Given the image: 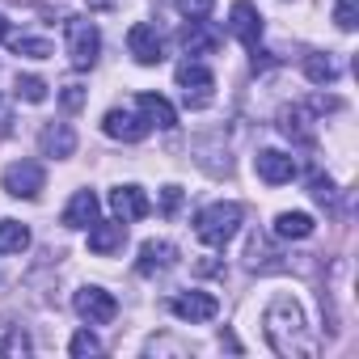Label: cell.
Wrapping results in <instances>:
<instances>
[{
  "label": "cell",
  "instance_id": "obj_1",
  "mask_svg": "<svg viewBox=\"0 0 359 359\" xmlns=\"http://www.w3.org/2000/svg\"><path fill=\"white\" fill-rule=\"evenodd\" d=\"M262 330H266V342L275 346V355H287V359H309L317 355V342L309 334V321H304V309L292 300V296H275L262 313Z\"/></svg>",
  "mask_w": 359,
  "mask_h": 359
},
{
  "label": "cell",
  "instance_id": "obj_2",
  "mask_svg": "<svg viewBox=\"0 0 359 359\" xmlns=\"http://www.w3.org/2000/svg\"><path fill=\"white\" fill-rule=\"evenodd\" d=\"M241 220H245L241 203H212V208H203V212L195 216V237H199L203 245H212V250H224V245L237 237Z\"/></svg>",
  "mask_w": 359,
  "mask_h": 359
},
{
  "label": "cell",
  "instance_id": "obj_3",
  "mask_svg": "<svg viewBox=\"0 0 359 359\" xmlns=\"http://www.w3.org/2000/svg\"><path fill=\"white\" fill-rule=\"evenodd\" d=\"M177 89H182V102L191 106V110H203V106H212V89H216V76L199 64V60H182L177 64Z\"/></svg>",
  "mask_w": 359,
  "mask_h": 359
},
{
  "label": "cell",
  "instance_id": "obj_4",
  "mask_svg": "<svg viewBox=\"0 0 359 359\" xmlns=\"http://www.w3.org/2000/svg\"><path fill=\"white\" fill-rule=\"evenodd\" d=\"M68 60H72V68H93L97 64V55H102V34H97V26L93 22H85V18H68Z\"/></svg>",
  "mask_w": 359,
  "mask_h": 359
},
{
  "label": "cell",
  "instance_id": "obj_5",
  "mask_svg": "<svg viewBox=\"0 0 359 359\" xmlns=\"http://www.w3.org/2000/svg\"><path fill=\"white\" fill-rule=\"evenodd\" d=\"M0 182H5V195H13V199H39V191L47 187V173L39 161H13Z\"/></svg>",
  "mask_w": 359,
  "mask_h": 359
},
{
  "label": "cell",
  "instance_id": "obj_6",
  "mask_svg": "<svg viewBox=\"0 0 359 359\" xmlns=\"http://www.w3.org/2000/svg\"><path fill=\"white\" fill-rule=\"evenodd\" d=\"M72 309H76V317L89 321V325H110L114 313H118V300H114L106 287H81V292L72 296Z\"/></svg>",
  "mask_w": 359,
  "mask_h": 359
},
{
  "label": "cell",
  "instance_id": "obj_7",
  "mask_svg": "<svg viewBox=\"0 0 359 359\" xmlns=\"http://www.w3.org/2000/svg\"><path fill=\"white\" fill-rule=\"evenodd\" d=\"M127 51L135 55V64H144V68H156V64L165 60V39L156 34V26H148V22H135V26L127 30Z\"/></svg>",
  "mask_w": 359,
  "mask_h": 359
},
{
  "label": "cell",
  "instance_id": "obj_8",
  "mask_svg": "<svg viewBox=\"0 0 359 359\" xmlns=\"http://www.w3.org/2000/svg\"><path fill=\"white\" fill-rule=\"evenodd\" d=\"M169 313L195 325V321H212V317L220 313V300H216L212 292H177V296L169 300Z\"/></svg>",
  "mask_w": 359,
  "mask_h": 359
},
{
  "label": "cell",
  "instance_id": "obj_9",
  "mask_svg": "<svg viewBox=\"0 0 359 359\" xmlns=\"http://www.w3.org/2000/svg\"><path fill=\"white\" fill-rule=\"evenodd\" d=\"M229 30H233L250 51H258V43H262V13L250 5V0H237L233 13H229Z\"/></svg>",
  "mask_w": 359,
  "mask_h": 359
},
{
  "label": "cell",
  "instance_id": "obj_10",
  "mask_svg": "<svg viewBox=\"0 0 359 359\" xmlns=\"http://www.w3.org/2000/svg\"><path fill=\"white\" fill-rule=\"evenodd\" d=\"M102 131H106L110 140L135 144V140H144L152 127H148V118H144V114H131V110H110V114L102 118Z\"/></svg>",
  "mask_w": 359,
  "mask_h": 359
},
{
  "label": "cell",
  "instance_id": "obj_11",
  "mask_svg": "<svg viewBox=\"0 0 359 359\" xmlns=\"http://www.w3.org/2000/svg\"><path fill=\"white\" fill-rule=\"evenodd\" d=\"M127 245V220H93L89 224V250L110 258Z\"/></svg>",
  "mask_w": 359,
  "mask_h": 359
},
{
  "label": "cell",
  "instance_id": "obj_12",
  "mask_svg": "<svg viewBox=\"0 0 359 359\" xmlns=\"http://www.w3.org/2000/svg\"><path fill=\"white\" fill-rule=\"evenodd\" d=\"M254 169H258L262 182H271V187H283V182H292V177H296V161L287 152H279V148L258 152L254 156Z\"/></svg>",
  "mask_w": 359,
  "mask_h": 359
},
{
  "label": "cell",
  "instance_id": "obj_13",
  "mask_svg": "<svg viewBox=\"0 0 359 359\" xmlns=\"http://www.w3.org/2000/svg\"><path fill=\"white\" fill-rule=\"evenodd\" d=\"M173 262H177V245H173V241H144V245H140V262H135V271H140L144 279H152V275L169 271Z\"/></svg>",
  "mask_w": 359,
  "mask_h": 359
},
{
  "label": "cell",
  "instance_id": "obj_14",
  "mask_svg": "<svg viewBox=\"0 0 359 359\" xmlns=\"http://www.w3.org/2000/svg\"><path fill=\"white\" fill-rule=\"evenodd\" d=\"M110 208H114V216L118 220H144L148 212H152V203H148V195L140 191V187H114L110 191Z\"/></svg>",
  "mask_w": 359,
  "mask_h": 359
},
{
  "label": "cell",
  "instance_id": "obj_15",
  "mask_svg": "<svg viewBox=\"0 0 359 359\" xmlns=\"http://www.w3.org/2000/svg\"><path fill=\"white\" fill-rule=\"evenodd\" d=\"M135 110L148 118V127H161V131H173V127H177V110H173L161 93H140V97H135Z\"/></svg>",
  "mask_w": 359,
  "mask_h": 359
},
{
  "label": "cell",
  "instance_id": "obj_16",
  "mask_svg": "<svg viewBox=\"0 0 359 359\" xmlns=\"http://www.w3.org/2000/svg\"><path fill=\"white\" fill-rule=\"evenodd\" d=\"M39 148H43V156H72L76 152V131L68 127V123H51V127H43V135H39Z\"/></svg>",
  "mask_w": 359,
  "mask_h": 359
},
{
  "label": "cell",
  "instance_id": "obj_17",
  "mask_svg": "<svg viewBox=\"0 0 359 359\" xmlns=\"http://www.w3.org/2000/svg\"><path fill=\"white\" fill-rule=\"evenodd\" d=\"M97 212H102L97 195H93V191H76L72 203L64 208V224H68V229H89V224L97 220Z\"/></svg>",
  "mask_w": 359,
  "mask_h": 359
},
{
  "label": "cell",
  "instance_id": "obj_18",
  "mask_svg": "<svg viewBox=\"0 0 359 359\" xmlns=\"http://www.w3.org/2000/svg\"><path fill=\"white\" fill-rule=\"evenodd\" d=\"M275 237H283V241H304V237H313V216H309V212H279V216H275Z\"/></svg>",
  "mask_w": 359,
  "mask_h": 359
},
{
  "label": "cell",
  "instance_id": "obj_19",
  "mask_svg": "<svg viewBox=\"0 0 359 359\" xmlns=\"http://www.w3.org/2000/svg\"><path fill=\"white\" fill-rule=\"evenodd\" d=\"M177 39H182V47H187L191 55H212V51H216V43H220V39L203 26V18H199V22H191V26H182V34H177Z\"/></svg>",
  "mask_w": 359,
  "mask_h": 359
},
{
  "label": "cell",
  "instance_id": "obj_20",
  "mask_svg": "<svg viewBox=\"0 0 359 359\" xmlns=\"http://www.w3.org/2000/svg\"><path fill=\"white\" fill-rule=\"evenodd\" d=\"M30 250V229L18 220H0V254H22Z\"/></svg>",
  "mask_w": 359,
  "mask_h": 359
},
{
  "label": "cell",
  "instance_id": "obj_21",
  "mask_svg": "<svg viewBox=\"0 0 359 359\" xmlns=\"http://www.w3.org/2000/svg\"><path fill=\"white\" fill-rule=\"evenodd\" d=\"M304 76H309L313 85H330V81L338 76V68H334L330 55H309V60H304Z\"/></svg>",
  "mask_w": 359,
  "mask_h": 359
},
{
  "label": "cell",
  "instance_id": "obj_22",
  "mask_svg": "<svg viewBox=\"0 0 359 359\" xmlns=\"http://www.w3.org/2000/svg\"><path fill=\"white\" fill-rule=\"evenodd\" d=\"M9 43H13V51H18V55H30V60H47V55H51V43H47V39H26V34H13Z\"/></svg>",
  "mask_w": 359,
  "mask_h": 359
},
{
  "label": "cell",
  "instance_id": "obj_23",
  "mask_svg": "<svg viewBox=\"0 0 359 359\" xmlns=\"http://www.w3.org/2000/svg\"><path fill=\"white\" fill-rule=\"evenodd\" d=\"M18 97H26V102H47V81H39V76H18Z\"/></svg>",
  "mask_w": 359,
  "mask_h": 359
},
{
  "label": "cell",
  "instance_id": "obj_24",
  "mask_svg": "<svg viewBox=\"0 0 359 359\" xmlns=\"http://www.w3.org/2000/svg\"><path fill=\"white\" fill-rule=\"evenodd\" d=\"M173 5H177V13H182L187 22H199V18H208V13H212L216 0H173Z\"/></svg>",
  "mask_w": 359,
  "mask_h": 359
},
{
  "label": "cell",
  "instance_id": "obj_25",
  "mask_svg": "<svg viewBox=\"0 0 359 359\" xmlns=\"http://www.w3.org/2000/svg\"><path fill=\"white\" fill-rule=\"evenodd\" d=\"M68 355H102V342H97L89 330H81V334H72V342H68Z\"/></svg>",
  "mask_w": 359,
  "mask_h": 359
},
{
  "label": "cell",
  "instance_id": "obj_26",
  "mask_svg": "<svg viewBox=\"0 0 359 359\" xmlns=\"http://www.w3.org/2000/svg\"><path fill=\"white\" fill-rule=\"evenodd\" d=\"M355 9H359V0H338V5H334V22H338V30H355L359 22H355Z\"/></svg>",
  "mask_w": 359,
  "mask_h": 359
},
{
  "label": "cell",
  "instance_id": "obj_27",
  "mask_svg": "<svg viewBox=\"0 0 359 359\" xmlns=\"http://www.w3.org/2000/svg\"><path fill=\"white\" fill-rule=\"evenodd\" d=\"M0 355H9V359H13V355H30V338H26L22 330H9L5 342H0Z\"/></svg>",
  "mask_w": 359,
  "mask_h": 359
},
{
  "label": "cell",
  "instance_id": "obj_28",
  "mask_svg": "<svg viewBox=\"0 0 359 359\" xmlns=\"http://www.w3.org/2000/svg\"><path fill=\"white\" fill-rule=\"evenodd\" d=\"M177 208H182V191H177V187H165V195H161V216H173Z\"/></svg>",
  "mask_w": 359,
  "mask_h": 359
},
{
  "label": "cell",
  "instance_id": "obj_29",
  "mask_svg": "<svg viewBox=\"0 0 359 359\" xmlns=\"http://www.w3.org/2000/svg\"><path fill=\"white\" fill-rule=\"evenodd\" d=\"M313 199L317 203H334V182L330 177H313Z\"/></svg>",
  "mask_w": 359,
  "mask_h": 359
},
{
  "label": "cell",
  "instance_id": "obj_30",
  "mask_svg": "<svg viewBox=\"0 0 359 359\" xmlns=\"http://www.w3.org/2000/svg\"><path fill=\"white\" fill-rule=\"evenodd\" d=\"M81 102H85V89H81V85H64V106H68V110H76Z\"/></svg>",
  "mask_w": 359,
  "mask_h": 359
},
{
  "label": "cell",
  "instance_id": "obj_31",
  "mask_svg": "<svg viewBox=\"0 0 359 359\" xmlns=\"http://www.w3.org/2000/svg\"><path fill=\"white\" fill-rule=\"evenodd\" d=\"M85 5H89V9H118L123 0H85Z\"/></svg>",
  "mask_w": 359,
  "mask_h": 359
},
{
  "label": "cell",
  "instance_id": "obj_32",
  "mask_svg": "<svg viewBox=\"0 0 359 359\" xmlns=\"http://www.w3.org/2000/svg\"><path fill=\"white\" fill-rule=\"evenodd\" d=\"M0 39H9V22L5 18H0Z\"/></svg>",
  "mask_w": 359,
  "mask_h": 359
}]
</instances>
